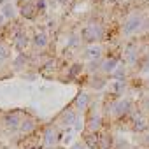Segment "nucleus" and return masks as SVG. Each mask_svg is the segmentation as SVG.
Here are the masks:
<instances>
[{"instance_id":"obj_1","label":"nucleus","mask_w":149,"mask_h":149,"mask_svg":"<svg viewBox=\"0 0 149 149\" xmlns=\"http://www.w3.org/2000/svg\"><path fill=\"white\" fill-rule=\"evenodd\" d=\"M102 37H104V28L100 25H88L83 30V39L86 42H95V40H100Z\"/></svg>"},{"instance_id":"obj_2","label":"nucleus","mask_w":149,"mask_h":149,"mask_svg":"<svg viewBox=\"0 0 149 149\" xmlns=\"http://www.w3.org/2000/svg\"><path fill=\"white\" fill-rule=\"evenodd\" d=\"M140 25H142L140 16L133 14V16H130V18L126 19V23H125V26H123V33H125V35H132L133 32H137V30L140 28Z\"/></svg>"},{"instance_id":"obj_3","label":"nucleus","mask_w":149,"mask_h":149,"mask_svg":"<svg viewBox=\"0 0 149 149\" xmlns=\"http://www.w3.org/2000/svg\"><path fill=\"white\" fill-rule=\"evenodd\" d=\"M4 123H6V126H7V128H18V126H21V123H23V121H21L19 114L13 112V114H7V116H6Z\"/></svg>"},{"instance_id":"obj_4","label":"nucleus","mask_w":149,"mask_h":149,"mask_svg":"<svg viewBox=\"0 0 149 149\" xmlns=\"http://www.w3.org/2000/svg\"><path fill=\"white\" fill-rule=\"evenodd\" d=\"M37 6H33V4H25L23 7H21V14L25 16V18H28V19H32V18H35V14H37Z\"/></svg>"},{"instance_id":"obj_5","label":"nucleus","mask_w":149,"mask_h":149,"mask_svg":"<svg viewBox=\"0 0 149 149\" xmlns=\"http://www.w3.org/2000/svg\"><path fill=\"white\" fill-rule=\"evenodd\" d=\"M16 47L19 49V51H23L25 47H26V44H28V37H26V33H19L18 37H16Z\"/></svg>"},{"instance_id":"obj_6","label":"nucleus","mask_w":149,"mask_h":149,"mask_svg":"<svg viewBox=\"0 0 149 149\" xmlns=\"http://www.w3.org/2000/svg\"><path fill=\"white\" fill-rule=\"evenodd\" d=\"M128 111H130V102H126V100H125V102H119V104L116 105V114H118V116H125Z\"/></svg>"},{"instance_id":"obj_7","label":"nucleus","mask_w":149,"mask_h":149,"mask_svg":"<svg viewBox=\"0 0 149 149\" xmlns=\"http://www.w3.org/2000/svg\"><path fill=\"white\" fill-rule=\"evenodd\" d=\"M33 44H35L37 47H44V46L47 44V37H46L44 33H35V37H33Z\"/></svg>"},{"instance_id":"obj_8","label":"nucleus","mask_w":149,"mask_h":149,"mask_svg":"<svg viewBox=\"0 0 149 149\" xmlns=\"http://www.w3.org/2000/svg\"><path fill=\"white\" fill-rule=\"evenodd\" d=\"M116 65H118V60H116V58L107 60V61L104 63V70H105V72H112V70L116 68Z\"/></svg>"},{"instance_id":"obj_9","label":"nucleus","mask_w":149,"mask_h":149,"mask_svg":"<svg viewBox=\"0 0 149 149\" xmlns=\"http://www.w3.org/2000/svg\"><path fill=\"white\" fill-rule=\"evenodd\" d=\"M81 70H83V67H81V65H72V68L68 70V77H76Z\"/></svg>"},{"instance_id":"obj_10","label":"nucleus","mask_w":149,"mask_h":149,"mask_svg":"<svg viewBox=\"0 0 149 149\" xmlns=\"http://www.w3.org/2000/svg\"><path fill=\"white\" fill-rule=\"evenodd\" d=\"M9 58V49L4 46V44H0V61H4Z\"/></svg>"},{"instance_id":"obj_11","label":"nucleus","mask_w":149,"mask_h":149,"mask_svg":"<svg viewBox=\"0 0 149 149\" xmlns=\"http://www.w3.org/2000/svg\"><path fill=\"white\" fill-rule=\"evenodd\" d=\"M33 126H35V123H33V121H23L19 128H21L23 132H30V130H32Z\"/></svg>"},{"instance_id":"obj_12","label":"nucleus","mask_w":149,"mask_h":149,"mask_svg":"<svg viewBox=\"0 0 149 149\" xmlns=\"http://www.w3.org/2000/svg\"><path fill=\"white\" fill-rule=\"evenodd\" d=\"M46 142H47V144H54V142H56V133L51 132V130H47V133H46Z\"/></svg>"},{"instance_id":"obj_13","label":"nucleus","mask_w":149,"mask_h":149,"mask_svg":"<svg viewBox=\"0 0 149 149\" xmlns=\"http://www.w3.org/2000/svg\"><path fill=\"white\" fill-rule=\"evenodd\" d=\"M4 14H6L7 18H13V16H14V7H13L11 4H7V6L4 7Z\"/></svg>"},{"instance_id":"obj_14","label":"nucleus","mask_w":149,"mask_h":149,"mask_svg":"<svg viewBox=\"0 0 149 149\" xmlns=\"http://www.w3.org/2000/svg\"><path fill=\"white\" fill-rule=\"evenodd\" d=\"M88 56H90V58H93V56L98 58V56H100V49H98V47H90V49H88Z\"/></svg>"},{"instance_id":"obj_15","label":"nucleus","mask_w":149,"mask_h":149,"mask_svg":"<svg viewBox=\"0 0 149 149\" xmlns=\"http://www.w3.org/2000/svg\"><path fill=\"white\" fill-rule=\"evenodd\" d=\"M35 6H37V9H40V11H44V7H46V4H44V0H39V2H37Z\"/></svg>"},{"instance_id":"obj_16","label":"nucleus","mask_w":149,"mask_h":149,"mask_svg":"<svg viewBox=\"0 0 149 149\" xmlns=\"http://www.w3.org/2000/svg\"><path fill=\"white\" fill-rule=\"evenodd\" d=\"M60 2H61V4H67V2H70V0H60Z\"/></svg>"},{"instance_id":"obj_17","label":"nucleus","mask_w":149,"mask_h":149,"mask_svg":"<svg viewBox=\"0 0 149 149\" xmlns=\"http://www.w3.org/2000/svg\"><path fill=\"white\" fill-rule=\"evenodd\" d=\"M146 144H149V135H147V137H146Z\"/></svg>"}]
</instances>
